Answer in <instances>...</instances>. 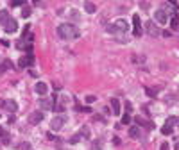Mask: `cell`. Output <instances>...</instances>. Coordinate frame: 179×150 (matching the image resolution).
Instances as JSON below:
<instances>
[{
  "instance_id": "1",
  "label": "cell",
  "mask_w": 179,
  "mask_h": 150,
  "mask_svg": "<svg viewBox=\"0 0 179 150\" xmlns=\"http://www.w3.org/2000/svg\"><path fill=\"white\" fill-rule=\"evenodd\" d=\"M57 36L61 39H77L81 36V32H79V29L73 23H61L57 27Z\"/></svg>"
},
{
  "instance_id": "2",
  "label": "cell",
  "mask_w": 179,
  "mask_h": 150,
  "mask_svg": "<svg viewBox=\"0 0 179 150\" xmlns=\"http://www.w3.org/2000/svg\"><path fill=\"white\" fill-rule=\"evenodd\" d=\"M2 25H4V30H6V32H9V34H13V32H16V30H18V23H16V20H14V18H11V16H9V18H7Z\"/></svg>"
},
{
  "instance_id": "3",
  "label": "cell",
  "mask_w": 179,
  "mask_h": 150,
  "mask_svg": "<svg viewBox=\"0 0 179 150\" xmlns=\"http://www.w3.org/2000/svg\"><path fill=\"white\" fill-rule=\"evenodd\" d=\"M64 123H66V116H64V114H59V116H56V118H52L50 127L54 129V130H59V129L64 127Z\"/></svg>"
},
{
  "instance_id": "4",
  "label": "cell",
  "mask_w": 179,
  "mask_h": 150,
  "mask_svg": "<svg viewBox=\"0 0 179 150\" xmlns=\"http://www.w3.org/2000/svg\"><path fill=\"white\" fill-rule=\"evenodd\" d=\"M143 29H142V20H140V16L134 14L133 16V34L134 36H142Z\"/></svg>"
},
{
  "instance_id": "5",
  "label": "cell",
  "mask_w": 179,
  "mask_h": 150,
  "mask_svg": "<svg viewBox=\"0 0 179 150\" xmlns=\"http://www.w3.org/2000/svg\"><path fill=\"white\" fill-rule=\"evenodd\" d=\"M154 20L158 21V23H167L168 21V13L165 11V9H158L156 13H154Z\"/></svg>"
},
{
  "instance_id": "6",
  "label": "cell",
  "mask_w": 179,
  "mask_h": 150,
  "mask_svg": "<svg viewBox=\"0 0 179 150\" xmlns=\"http://www.w3.org/2000/svg\"><path fill=\"white\" fill-rule=\"evenodd\" d=\"M136 125H140V127H145V129H154V123L150 120H145V118H142V116H136L134 118Z\"/></svg>"
},
{
  "instance_id": "7",
  "label": "cell",
  "mask_w": 179,
  "mask_h": 150,
  "mask_svg": "<svg viewBox=\"0 0 179 150\" xmlns=\"http://www.w3.org/2000/svg\"><path fill=\"white\" fill-rule=\"evenodd\" d=\"M0 104L6 107L9 113H16V109H18V104H16L14 100H4V102H0Z\"/></svg>"
},
{
  "instance_id": "8",
  "label": "cell",
  "mask_w": 179,
  "mask_h": 150,
  "mask_svg": "<svg viewBox=\"0 0 179 150\" xmlns=\"http://www.w3.org/2000/svg\"><path fill=\"white\" fill-rule=\"evenodd\" d=\"M115 27L118 29V32H122V34H124V32H127L129 23H127L125 20H124V18H120V20H116V21H115Z\"/></svg>"
},
{
  "instance_id": "9",
  "label": "cell",
  "mask_w": 179,
  "mask_h": 150,
  "mask_svg": "<svg viewBox=\"0 0 179 150\" xmlns=\"http://www.w3.org/2000/svg\"><path fill=\"white\" fill-rule=\"evenodd\" d=\"M41 120H43V114L40 113V111H34V113H31V114H29V123H32V125L40 123Z\"/></svg>"
},
{
  "instance_id": "10",
  "label": "cell",
  "mask_w": 179,
  "mask_h": 150,
  "mask_svg": "<svg viewBox=\"0 0 179 150\" xmlns=\"http://www.w3.org/2000/svg\"><path fill=\"white\" fill-rule=\"evenodd\" d=\"M111 109H113V114H120V100L118 98H111Z\"/></svg>"
},
{
  "instance_id": "11",
  "label": "cell",
  "mask_w": 179,
  "mask_h": 150,
  "mask_svg": "<svg viewBox=\"0 0 179 150\" xmlns=\"http://www.w3.org/2000/svg\"><path fill=\"white\" fill-rule=\"evenodd\" d=\"M47 91H49V88H47L45 82H36V93L38 95H45Z\"/></svg>"
},
{
  "instance_id": "12",
  "label": "cell",
  "mask_w": 179,
  "mask_h": 150,
  "mask_svg": "<svg viewBox=\"0 0 179 150\" xmlns=\"http://www.w3.org/2000/svg\"><path fill=\"white\" fill-rule=\"evenodd\" d=\"M32 63H34V57L31 56V54H29V56H25L23 59H20V66H21V68H23V66H31Z\"/></svg>"
},
{
  "instance_id": "13",
  "label": "cell",
  "mask_w": 179,
  "mask_h": 150,
  "mask_svg": "<svg viewBox=\"0 0 179 150\" xmlns=\"http://www.w3.org/2000/svg\"><path fill=\"white\" fill-rule=\"evenodd\" d=\"M147 32H149L150 36H159V30H158L156 29V25H154V23H152V21H149V23H147Z\"/></svg>"
},
{
  "instance_id": "14",
  "label": "cell",
  "mask_w": 179,
  "mask_h": 150,
  "mask_svg": "<svg viewBox=\"0 0 179 150\" xmlns=\"http://www.w3.org/2000/svg\"><path fill=\"white\" fill-rule=\"evenodd\" d=\"M40 104H41L43 109H52V107H54V100L52 98H41Z\"/></svg>"
},
{
  "instance_id": "15",
  "label": "cell",
  "mask_w": 179,
  "mask_h": 150,
  "mask_svg": "<svg viewBox=\"0 0 179 150\" xmlns=\"http://www.w3.org/2000/svg\"><path fill=\"white\" fill-rule=\"evenodd\" d=\"M159 91H161V88H159V86H156V88H147V89H145V93H147L149 97H152V98H154Z\"/></svg>"
},
{
  "instance_id": "16",
  "label": "cell",
  "mask_w": 179,
  "mask_h": 150,
  "mask_svg": "<svg viewBox=\"0 0 179 150\" xmlns=\"http://www.w3.org/2000/svg\"><path fill=\"white\" fill-rule=\"evenodd\" d=\"M172 130H174V129H172V125H168V123H163V127H161V132H163L165 136H170V134H172Z\"/></svg>"
},
{
  "instance_id": "17",
  "label": "cell",
  "mask_w": 179,
  "mask_h": 150,
  "mask_svg": "<svg viewBox=\"0 0 179 150\" xmlns=\"http://www.w3.org/2000/svg\"><path fill=\"white\" fill-rule=\"evenodd\" d=\"M129 136H131V138H140V129L136 127V125L134 127H131L129 129Z\"/></svg>"
},
{
  "instance_id": "18",
  "label": "cell",
  "mask_w": 179,
  "mask_h": 150,
  "mask_svg": "<svg viewBox=\"0 0 179 150\" xmlns=\"http://www.w3.org/2000/svg\"><path fill=\"white\" fill-rule=\"evenodd\" d=\"M84 9L88 11V13H95V11H97L95 4H92V2H86V4H84Z\"/></svg>"
},
{
  "instance_id": "19",
  "label": "cell",
  "mask_w": 179,
  "mask_h": 150,
  "mask_svg": "<svg viewBox=\"0 0 179 150\" xmlns=\"http://www.w3.org/2000/svg\"><path fill=\"white\" fill-rule=\"evenodd\" d=\"M11 66H13V64L9 63V61H4V63L0 64V73H4V71H6V70H9Z\"/></svg>"
},
{
  "instance_id": "20",
  "label": "cell",
  "mask_w": 179,
  "mask_h": 150,
  "mask_svg": "<svg viewBox=\"0 0 179 150\" xmlns=\"http://www.w3.org/2000/svg\"><path fill=\"white\" fill-rule=\"evenodd\" d=\"M106 30L109 32V34H118V29L115 27V23H111V25H107V27H106Z\"/></svg>"
},
{
  "instance_id": "21",
  "label": "cell",
  "mask_w": 179,
  "mask_h": 150,
  "mask_svg": "<svg viewBox=\"0 0 179 150\" xmlns=\"http://www.w3.org/2000/svg\"><path fill=\"white\" fill-rule=\"evenodd\" d=\"M170 25H172V29H177V27H179V14H176V16L172 18Z\"/></svg>"
},
{
  "instance_id": "22",
  "label": "cell",
  "mask_w": 179,
  "mask_h": 150,
  "mask_svg": "<svg viewBox=\"0 0 179 150\" xmlns=\"http://www.w3.org/2000/svg\"><path fill=\"white\" fill-rule=\"evenodd\" d=\"M21 16H23V18H29V16H31V9H29V7H23V9H21Z\"/></svg>"
},
{
  "instance_id": "23",
  "label": "cell",
  "mask_w": 179,
  "mask_h": 150,
  "mask_svg": "<svg viewBox=\"0 0 179 150\" xmlns=\"http://www.w3.org/2000/svg\"><path fill=\"white\" fill-rule=\"evenodd\" d=\"M7 14H9V13H7V11H2V13H0V23H4V21H6L7 18H9Z\"/></svg>"
},
{
  "instance_id": "24",
  "label": "cell",
  "mask_w": 179,
  "mask_h": 150,
  "mask_svg": "<svg viewBox=\"0 0 179 150\" xmlns=\"http://www.w3.org/2000/svg\"><path fill=\"white\" fill-rule=\"evenodd\" d=\"M165 123H168V125H176V123H179V120H177V118H174V116H170Z\"/></svg>"
},
{
  "instance_id": "25",
  "label": "cell",
  "mask_w": 179,
  "mask_h": 150,
  "mask_svg": "<svg viewBox=\"0 0 179 150\" xmlns=\"http://www.w3.org/2000/svg\"><path fill=\"white\" fill-rule=\"evenodd\" d=\"M122 123H124V125H129V123H131V116H129V114H124V118H122Z\"/></svg>"
},
{
  "instance_id": "26",
  "label": "cell",
  "mask_w": 179,
  "mask_h": 150,
  "mask_svg": "<svg viewBox=\"0 0 179 150\" xmlns=\"http://www.w3.org/2000/svg\"><path fill=\"white\" fill-rule=\"evenodd\" d=\"M13 6H16V7H25V2H23V0H14L13 2Z\"/></svg>"
},
{
  "instance_id": "27",
  "label": "cell",
  "mask_w": 179,
  "mask_h": 150,
  "mask_svg": "<svg viewBox=\"0 0 179 150\" xmlns=\"http://www.w3.org/2000/svg\"><path fill=\"white\" fill-rule=\"evenodd\" d=\"M95 97H92V95H90V97H86V102H88V104H93V102H95Z\"/></svg>"
},
{
  "instance_id": "28",
  "label": "cell",
  "mask_w": 179,
  "mask_h": 150,
  "mask_svg": "<svg viewBox=\"0 0 179 150\" xmlns=\"http://www.w3.org/2000/svg\"><path fill=\"white\" fill-rule=\"evenodd\" d=\"M167 104H174V95H170V97H167Z\"/></svg>"
},
{
  "instance_id": "29",
  "label": "cell",
  "mask_w": 179,
  "mask_h": 150,
  "mask_svg": "<svg viewBox=\"0 0 179 150\" xmlns=\"http://www.w3.org/2000/svg\"><path fill=\"white\" fill-rule=\"evenodd\" d=\"M159 148H161V150H168V143H163V145H161Z\"/></svg>"
},
{
  "instance_id": "30",
  "label": "cell",
  "mask_w": 179,
  "mask_h": 150,
  "mask_svg": "<svg viewBox=\"0 0 179 150\" xmlns=\"http://www.w3.org/2000/svg\"><path fill=\"white\" fill-rule=\"evenodd\" d=\"M0 136H7L6 130H4V127H0Z\"/></svg>"
},
{
  "instance_id": "31",
  "label": "cell",
  "mask_w": 179,
  "mask_h": 150,
  "mask_svg": "<svg viewBox=\"0 0 179 150\" xmlns=\"http://www.w3.org/2000/svg\"><path fill=\"white\" fill-rule=\"evenodd\" d=\"M176 150H179V141H177V143H176Z\"/></svg>"
},
{
  "instance_id": "32",
  "label": "cell",
  "mask_w": 179,
  "mask_h": 150,
  "mask_svg": "<svg viewBox=\"0 0 179 150\" xmlns=\"http://www.w3.org/2000/svg\"><path fill=\"white\" fill-rule=\"evenodd\" d=\"M29 150H31V148H29Z\"/></svg>"
}]
</instances>
